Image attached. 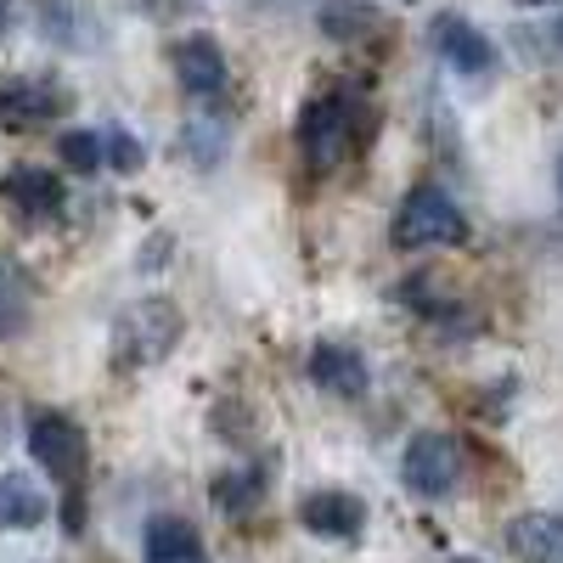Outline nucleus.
Segmentation results:
<instances>
[{
	"instance_id": "9d476101",
	"label": "nucleus",
	"mask_w": 563,
	"mask_h": 563,
	"mask_svg": "<svg viewBox=\"0 0 563 563\" xmlns=\"http://www.w3.org/2000/svg\"><path fill=\"white\" fill-rule=\"evenodd\" d=\"M310 384L327 389V395H366V361L350 350V344H316L310 350Z\"/></svg>"
},
{
	"instance_id": "423d86ee",
	"label": "nucleus",
	"mask_w": 563,
	"mask_h": 563,
	"mask_svg": "<svg viewBox=\"0 0 563 563\" xmlns=\"http://www.w3.org/2000/svg\"><path fill=\"white\" fill-rule=\"evenodd\" d=\"M57 113H68V90L52 79H18L0 90V124H12V130L52 124Z\"/></svg>"
},
{
	"instance_id": "1a4fd4ad",
	"label": "nucleus",
	"mask_w": 563,
	"mask_h": 563,
	"mask_svg": "<svg viewBox=\"0 0 563 563\" xmlns=\"http://www.w3.org/2000/svg\"><path fill=\"white\" fill-rule=\"evenodd\" d=\"M429 40H434V52L456 68V74H485L490 68V40L467 23V18H456V12H445V18H434V29H429Z\"/></svg>"
},
{
	"instance_id": "6e6552de",
	"label": "nucleus",
	"mask_w": 563,
	"mask_h": 563,
	"mask_svg": "<svg viewBox=\"0 0 563 563\" xmlns=\"http://www.w3.org/2000/svg\"><path fill=\"white\" fill-rule=\"evenodd\" d=\"M299 525H305L310 536H339V541H350V536H361V525H366V501L350 496V490H316V496H305V507H299Z\"/></svg>"
},
{
	"instance_id": "20e7f679",
	"label": "nucleus",
	"mask_w": 563,
	"mask_h": 563,
	"mask_svg": "<svg viewBox=\"0 0 563 563\" xmlns=\"http://www.w3.org/2000/svg\"><path fill=\"white\" fill-rule=\"evenodd\" d=\"M299 147H305L310 169H339L350 158V147H355V113H350V102L316 97L299 113Z\"/></svg>"
},
{
	"instance_id": "7ed1b4c3",
	"label": "nucleus",
	"mask_w": 563,
	"mask_h": 563,
	"mask_svg": "<svg viewBox=\"0 0 563 563\" xmlns=\"http://www.w3.org/2000/svg\"><path fill=\"white\" fill-rule=\"evenodd\" d=\"M462 209L440 192V186H417L406 192L400 214H395V243L400 249H440V243H462Z\"/></svg>"
},
{
	"instance_id": "f257e3e1",
	"label": "nucleus",
	"mask_w": 563,
	"mask_h": 563,
	"mask_svg": "<svg viewBox=\"0 0 563 563\" xmlns=\"http://www.w3.org/2000/svg\"><path fill=\"white\" fill-rule=\"evenodd\" d=\"M175 344H180V310H175L169 299H141V305H130V310L119 316V327H113V361H119L124 372L158 366Z\"/></svg>"
},
{
	"instance_id": "ddd939ff",
	"label": "nucleus",
	"mask_w": 563,
	"mask_h": 563,
	"mask_svg": "<svg viewBox=\"0 0 563 563\" xmlns=\"http://www.w3.org/2000/svg\"><path fill=\"white\" fill-rule=\"evenodd\" d=\"M45 490L23 474H0V530H34L45 525Z\"/></svg>"
},
{
	"instance_id": "9b49d317",
	"label": "nucleus",
	"mask_w": 563,
	"mask_h": 563,
	"mask_svg": "<svg viewBox=\"0 0 563 563\" xmlns=\"http://www.w3.org/2000/svg\"><path fill=\"white\" fill-rule=\"evenodd\" d=\"M507 552L519 563H563V519L547 512H525L507 525Z\"/></svg>"
},
{
	"instance_id": "39448f33",
	"label": "nucleus",
	"mask_w": 563,
	"mask_h": 563,
	"mask_svg": "<svg viewBox=\"0 0 563 563\" xmlns=\"http://www.w3.org/2000/svg\"><path fill=\"white\" fill-rule=\"evenodd\" d=\"M400 479L417 496H451L462 485V445L451 434H417L400 456Z\"/></svg>"
},
{
	"instance_id": "f8f14e48",
	"label": "nucleus",
	"mask_w": 563,
	"mask_h": 563,
	"mask_svg": "<svg viewBox=\"0 0 563 563\" xmlns=\"http://www.w3.org/2000/svg\"><path fill=\"white\" fill-rule=\"evenodd\" d=\"M7 203L12 209H23V214H57L63 209V180L52 175V169H40V164H18L12 175H7Z\"/></svg>"
},
{
	"instance_id": "2eb2a0df",
	"label": "nucleus",
	"mask_w": 563,
	"mask_h": 563,
	"mask_svg": "<svg viewBox=\"0 0 563 563\" xmlns=\"http://www.w3.org/2000/svg\"><path fill=\"white\" fill-rule=\"evenodd\" d=\"M57 147H63V164L79 169V175H90V169L108 164V158H102V135H90V130H68Z\"/></svg>"
},
{
	"instance_id": "a211bd4d",
	"label": "nucleus",
	"mask_w": 563,
	"mask_h": 563,
	"mask_svg": "<svg viewBox=\"0 0 563 563\" xmlns=\"http://www.w3.org/2000/svg\"><path fill=\"white\" fill-rule=\"evenodd\" d=\"M12 29V0H0V34Z\"/></svg>"
},
{
	"instance_id": "0eeeda50",
	"label": "nucleus",
	"mask_w": 563,
	"mask_h": 563,
	"mask_svg": "<svg viewBox=\"0 0 563 563\" xmlns=\"http://www.w3.org/2000/svg\"><path fill=\"white\" fill-rule=\"evenodd\" d=\"M175 79L186 85V97H220V85H225V52H220V40L186 34L175 45Z\"/></svg>"
},
{
	"instance_id": "412c9836",
	"label": "nucleus",
	"mask_w": 563,
	"mask_h": 563,
	"mask_svg": "<svg viewBox=\"0 0 563 563\" xmlns=\"http://www.w3.org/2000/svg\"><path fill=\"white\" fill-rule=\"evenodd\" d=\"M451 563H479V558H451Z\"/></svg>"
},
{
	"instance_id": "4468645a",
	"label": "nucleus",
	"mask_w": 563,
	"mask_h": 563,
	"mask_svg": "<svg viewBox=\"0 0 563 563\" xmlns=\"http://www.w3.org/2000/svg\"><path fill=\"white\" fill-rule=\"evenodd\" d=\"M147 563H209L203 558V541H198V530L186 525V519H153L147 525Z\"/></svg>"
},
{
	"instance_id": "6ab92c4d",
	"label": "nucleus",
	"mask_w": 563,
	"mask_h": 563,
	"mask_svg": "<svg viewBox=\"0 0 563 563\" xmlns=\"http://www.w3.org/2000/svg\"><path fill=\"white\" fill-rule=\"evenodd\" d=\"M558 192H563V158H558Z\"/></svg>"
},
{
	"instance_id": "aec40b11",
	"label": "nucleus",
	"mask_w": 563,
	"mask_h": 563,
	"mask_svg": "<svg viewBox=\"0 0 563 563\" xmlns=\"http://www.w3.org/2000/svg\"><path fill=\"white\" fill-rule=\"evenodd\" d=\"M519 7H547V0H519Z\"/></svg>"
},
{
	"instance_id": "f03ea898",
	"label": "nucleus",
	"mask_w": 563,
	"mask_h": 563,
	"mask_svg": "<svg viewBox=\"0 0 563 563\" xmlns=\"http://www.w3.org/2000/svg\"><path fill=\"white\" fill-rule=\"evenodd\" d=\"M29 456L52 474L57 485H79L85 479V456H90V445H85V429L74 417H63V411H34L29 417Z\"/></svg>"
},
{
	"instance_id": "f3484780",
	"label": "nucleus",
	"mask_w": 563,
	"mask_h": 563,
	"mask_svg": "<svg viewBox=\"0 0 563 563\" xmlns=\"http://www.w3.org/2000/svg\"><path fill=\"white\" fill-rule=\"evenodd\" d=\"M102 158H108V164H119V169H135V164H141V147H135V141H130L124 130H113V135L102 141Z\"/></svg>"
},
{
	"instance_id": "dca6fc26",
	"label": "nucleus",
	"mask_w": 563,
	"mask_h": 563,
	"mask_svg": "<svg viewBox=\"0 0 563 563\" xmlns=\"http://www.w3.org/2000/svg\"><path fill=\"white\" fill-rule=\"evenodd\" d=\"M260 490H265L260 474H225V479L214 485V501H220L225 512H249V507L260 501Z\"/></svg>"
}]
</instances>
